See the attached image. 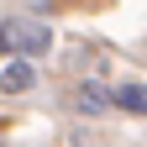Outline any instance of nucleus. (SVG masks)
<instances>
[{
    "mask_svg": "<svg viewBox=\"0 0 147 147\" xmlns=\"http://www.w3.org/2000/svg\"><path fill=\"white\" fill-rule=\"evenodd\" d=\"M74 105H79L84 116H105V110H116V105H110V89H105L100 79H84L79 89H74Z\"/></svg>",
    "mask_w": 147,
    "mask_h": 147,
    "instance_id": "3",
    "label": "nucleus"
},
{
    "mask_svg": "<svg viewBox=\"0 0 147 147\" xmlns=\"http://www.w3.org/2000/svg\"><path fill=\"white\" fill-rule=\"evenodd\" d=\"M26 89H37L32 58H11L5 68H0V95H26Z\"/></svg>",
    "mask_w": 147,
    "mask_h": 147,
    "instance_id": "2",
    "label": "nucleus"
},
{
    "mask_svg": "<svg viewBox=\"0 0 147 147\" xmlns=\"http://www.w3.org/2000/svg\"><path fill=\"white\" fill-rule=\"evenodd\" d=\"M110 105H116V110H131V116H147V84H137V79L116 84V89H110Z\"/></svg>",
    "mask_w": 147,
    "mask_h": 147,
    "instance_id": "4",
    "label": "nucleus"
},
{
    "mask_svg": "<svg viewBox=\"0 0 147 147\" xmlns=\"http://www.w3.org/2000/svg\"><path fill=\"white\" fill-rule=\"evenodd\" d=\"M53 47V26L42 16H5L0 21V53L5 58H37Z\"/></svg>",
    "mask_w": 147,
    "mask_h": 147,
    "instance_id": "1",
    "label": "nucleus"
}]
</instances>
